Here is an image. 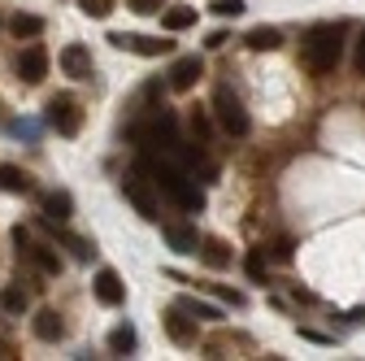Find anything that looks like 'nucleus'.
Wrapping results in <instances>:
<instances>
[{"label":"nucleus","instance_id":"obj_21","mask_svg":"<svg viewBox=\"0 0 365 361\" xmlns=\"http://www.w3.org/2000/svg\"><path fill=\"white\" fill-rule=\"evenodd\" d=\"M182 313H192V318H205V322H217L222 318V309L217 305H205V300H196V296H182V300H174Z\"/></svg>","mask_w":365,"mask_h":361},{"label":"nucleus","instance_id":"obj_3","mask_svg":"<svg viewBox=\"0 0 365 361\" xmlns=\"http://www.w3.org/2000/svg\"><path fill=\"white\" fill-rule=\"evenodd\" d=\"M213 122L226 131V135H235V140H244V135L252 131V118H248V109L240 105V96H231L222 87V92L213 96Z\"/></svg>","mask_w":365,"mask_h":361},{"label":"nucleus","instance_id":"obj_25","mask_svg":"<svg viewBox=\"0 0 365 361\" xmlns=\"http://www.w3.org/2000/svg\"><path fill=\"white\" fill-rule=\"evenodd\" d=\"M78 9H83L87 18H109V14H113V0H78Z\"/></svg>","mask_w":365,"mask_h":361},{"label":"nucleus","instance_id":"obj_2","mask_svg":"<svg viewBox=\"0 0 365 361\" xmlns=\"http://www.w3.org/2000/svg\"><path fill=\"white\" fill-rule=\"evenodd\" d=\"M344 57V26H313L300 44V61L309 74H335Z\"/></svg>","mask_w":365,"mask_h":361},{"label":"nucleus","instance_id":"obj_20","mask_svg":"<svg viewBox=\"0 0 365 361\" xmlns=\"http://www.w3.org/2000/svg\"><path fill=\"white\" fill-rule=\"evenodd\" d=\"M283 44V35L274 31V26H257V31H248V49L252 53H269V49H279Z\"/></svg>","mask_w":365,"mask_h":361},{"label":"nucleus","instance_id":"obj_17","mask_svg":"<svg viewBox=\"0 0 365 361\" xmlns=\"http://www.w3.org/2000/svg\"><path fill=\"white\" fill-rule=\"evenodd\" d=\"M74 213V196L70 192H48V196H43V218H48V222H66Z\"/></svg>","mask_w":365,"mask_h":361},{"label":"nucleus","instance_id":"obj_28","mask_svg":"<svg viewBox=\"0 0 365 361\" xmlns=\"http://www.w3.org/2000/svg\"><path fill=\"white\" fill-rule=\"evenodd\" d=\"M126 5H130L135 14H161V9H165V0H126Z\"/></svg>","mask_w":365,"mask_h":361},{"label":"nucleus","instance_id":"obj_22","mask_svg":"<svg viewBox=\"0 0 365 361\" xmlns=\"http://www.w3.org/2000/svg\"><path fill=\"white\" fill-rule=\"evenodd\" d=\"M109 352H118V357L135 352V327H130V322H122V327L109 331Z\"/></svg>","mask_w":365,"mask_h":361},{"label":"nucleus","instance_id":"obj_29","mask_svg":"<svg viewBox=\"0 0 365 361\" xmlns=\"http://www.w3.org/2000/svg\"><path fill=\"white\" fill-rule=\"evenodd\" d=\"M192 135H196V140H200V144H205V140H209V118H205V113H200V109H196V113H192Z\"/></svg>","mask_w":365,"mask_h":361},{"label":"nucleus","instance_id":"obj_19","mask_svg":"<svg viewBox=\"0 0 365 361\" xmlns=\"http://www.w3.org/2000/svg\"><path fill=\"white\" fill-rule=\"evenodd\" d=\"M9 31H14L18 39H35V35H43V18H35V14H14V18H9Z\"/></svg>","mask_w":365,"mask_h":361},{"label":"nucleus","instance_id":"obj_34","mask_svg":"<svg viewBox=\"0 0 365 361\" xmlns=\"http://www.w3.org/2000/svg\"><path fill=\"white\" fill-rule=\"evenodd\" d=\"M205 44H209V49H222V44H226V31H213V35H209Z\"/></svg>","mask_w":365,"mask_h":361},{"label":"nucleus","instance_id":"obj_5","mask_svg":"<svg viewBox=\"0 0 365 361\" xmlns=\"http://www.w3.org/2000/svg\"><path fill=\"white\" fill-rule=\"evenodd\" d=\"M43 118H48V126L57 135H78L83 131V105L74 96H53L48 109H43Z\"/></svg>","mask_w":365,"mask_h":361},{"label":"nucleus","instance_id":"obj_11","mask_svg":"<svg viewBox=\"0 0 365 361\" xmlns=\"http://www.w3.org/2000/svg\"><path fill=\"white\" fill-rule=\"evenodd\" d=\"M91 288H96V300H101V305H109V309H118V305L126 300V283L118 279V270H101Z\"/></svg>","mask_w":365,"mask_h":361},{"label":"nucleus","instance_id":"obj_6","mask_svg":"<svg viewBox=\"0 0 365 361\" xmlns=\"http://www.w3.org/2000/svg\"><path fill=\"white\" fill-rule=\"evenodd\" d=\"M113 49L122 53H140V57H161L174 49V39H161V35H130V31H113Z\"/></svg>","mask_w":365,"mask_h":361},{"label":"nucleus","instance_id":"obj_12","mask_svg":"<svg viewBox=\"0 0 365 361\" xmlns=\"http://www.w3.org/2000/svg\"><path fill=\"white\" fill-rule=\"evenodd\" d=\"M61 70L70 78H91V53L83 49V44H66L61 49Z\"/></svg>","mask_w":365,"mask_h":361},{"label":"nucleus","instance_id":"obj_7","mask_svg":"<svg viewBox=\"0 0 365 361\" xmlns=\"http://www.w3.org/2000/svg\"><path fill=\"white\" fill-rule=\"evenodd\" d=\"M43 74H48V49H43V44L22 49V53H18V78H22L26 87H35V83H43Z\"/></svg>","mask_w":365,"mask_h":361},{"label":"nucleus","instance_id":"obj_4","mask_svg":"<svg viewBox=\"0 0 365 361\" xmlns=\"http://www.w3.org/2000/svg\"><path fill=\"white\" fill-rule=\"evenodd\" d=\"M122 196L135 205V213H140V218H148V222H157L161 218V205H157V192H153V183H148V178L140 174V170H135V174H126L122 178Z\"/></svg>","mask_w":365,"mask_h":361},{"label":"nucleus","instance_id":"obj_24","mask_svg":"<svg viewBox=\"0 0 365 361\" xmlns=\"http://www.w3.org/2000/svg\"><path fill=\"white\" fill-rule=\"evenodd\" d=\"M0 305H5V313H26L31 296H26V288H22V283H9L5 292H0Z\"/></svg>","mask_w":365,"mask_h":361},{"label":"nucleus","instance_id":"obj_15","mask_svg":"<svg viewBox=\"0 0 365 361\" xmlns=\"http://www.w3.org/2000/svg\"><path fill=\"white\" fill-rule=\"evenodd\" d=\"M35 335H39L43 344H57V340L66 335L61 313H57V309H39V313H35Z\"/></svg>","mask_w":365,"mask_h":361},{"label":"nucleus","instance_id":"obj_30","mask_svg":"<svg viewBox=\"0 0 365 361\" xmlns=\"http://www.w3.org/2000/svg\"><path fill=\"white\" fill-rule=\"evenodd\" d=\"M352 70H356V74H365V31L356 35V49H352Z\"/></svg>","mask_w":365,"mask_h":361},{"label":"nucleus","instance_id":"obj_35","mask_svg":"<svg viewBox=\"0 0 365 361\" xmlns=\"http://www.w3.org/2000/svg\"><path fill=\"white\" fill-rule=\"evenodd\" d=\"M0 357H5V352H0Z\"/></svg>","mask_w":365,"mask_h":361},{"label":"nucleus","instance_id":"obj_8","mask_svg":"<svg viewBox=\"0 0 365 361\" xmlns=\"http://www.w3.org/2000/svg\"><path fill=\"white\" fill-rule=\"evenodd\" d=\"M200 74H205V61L196 53L192 57H178L174 70H170V92H192V87L200 83Z\"/></svg>","mask_w":365,"mask_h":361},{"label":"nucleus","instance_id":"obj_10","mask_svg":"<svg viewBox=\"0 0 365 361\" xmlns=\"http://www.w3.org/2000/svg\"><path fill=\"white\" fill-rule=\"evenodd\" d=\"M18 253L39 270V275H61V253H57V248H48V244H31V240H26Z\"/></svg>","mask_w":365,"mask_h":361},{"label":"nucleus","instance_id":"obj_33","mask_svg":"<svg viewBox=\"0 0 365 361\" xmlns=\"http://www.w3.org/2000/svg\"><path fill=\"white\" fill-rule=\"evenodd\" d=\"M217 296H222V300H231V305H244V296H240V292H231V288H217Z\"/></svg>","mask_w":365,"mask_h":361},{"label":"nucleus","instance_id":"obj_32","mask_svg":"<svg viewBox=\"0 0 365 361\" xmlns=\"http://www.w3.org/2000/svg\"><path fill=\"white\" fill-rule=\"evenodd\" d=\"M300 335H304V340H313V344H331V335H322V331H309V327H300Z\"/></svg>","mask_w":365,"mask_h":361},{"label":"nucleus","instance_id":"obj_14","mask_svg":"<svg viewBox=\"0 0 365 361\" xmlns=\"http://www.w3.org/2000/svg\"><path fill=\"white\" fill-rule=\"evenodd\" d=\"M35 188V178L22 170V166H9V161H0V192H14V196H26Z\"/></svg>","mask_w":365,"mask_h":361},{"label":"nucleus","instance_id":"obj_31","mask_svg":"<svg viewBox=\"0 0 365 361\" xmlns=\"http://www.w3.org/2000/svg\"><path fill=\"white\" fill-rule=\"evenodd\" d=\"M269 257L274 261H292V240H274L269 244Z\"/></svg>","mask_w":365,"mask_h":361},{"label":"nucleus","instance_id":"obj_16","mask_svg":"<svg viewBox=\"0 0 365 361\" xmlns=\"http://www.w3.org/2000/svg\"><path fill=\"white\" fill-rule=\"evenodd\" d=\"M161 26L165 31H187V26H196V5H170V9H161Z\"/></svg>","mask_w":365,"mask_h":361},{"label":"nucleus","instance_id":"obj_26","mask_svg":"<svg viewBox=\"0 0 365 361\" xmlns=\"http://www.w3.org/2000/svg\"><path fill=\"white\" fill-rule=\"evenodd\" d=\"M213 14L217 18H240L244 14V0H213Z\"/></svg>","mask_w":365,"mask_h":361},{"label":"nucleus","instance_id":"obj_13","mask_svg":"<svg viewBox=\"0 0 365 361\" xmlns=\"http://www.w3.org/2000/svg\"><path fill=\"white\" fill-rule=\"evenodd\" d=\"M165 244L174 253H196L200 235H196V227H187V222H165Z\"/></svg>","mask_w":365,"mask_h":361},{"label":"nucleus","instance_id":"obj_27","mask_svg":"<svg viewBox=\"0 0 365 361\" xmlns=\"http://www.w3.org/2000/svg\"><path fill=\"white\" fill-rule=\"evenodd\" d=\"M66 248H70V253H74V257H78V261H87V257H91V253H96V248H91V244H87V240H78V235H66Z\"/></svg>","mask_w":365,"mask_h":361},{"label":"nucleus","instance_id":"obj_9","mask_svg":"<svg viewBox=\"0 0 365 361\" xmlns=\"http://www.w3.org/2000/svg\"><path fill=\"white\" fill-rule=\"evenodd\" d=\"M165 331H170V340H174V344H182V348L196 344V318H192V313H182L178 305H170V309H165Z\"/></svg>","mask_w":365,"mask_h":361},{"label":"nucleus","instance_id":"obj_23","mask_svg":"<svg viewBox=\"0 0 365 361\" xmlns=\"http://www.w3.org/2000/svg\"><path fill=\"white\" fill-rule=\"evenodd\" d=\"M244 270H248V279H252V283H261V288H265V283H269V265H265V248H252V253L244 257Z\"/></svg>","mask_w":365,"mask_h":361},{"label":"nucleus","instance_id":"obj_18","mask_svg":"<svg viewBox=\"0 0 365 361\" xmlns=\"http://www.w3.org/2000/svg\"><path fill=\"white\" fill-rule=\"evenodd\" d=\"M200 257H205V265H213V270H226L231 265V248H226L217 235H209V240H200V248H196Z\"/></svg>","mask_w":365,"mask_h":361},{"label":"nucleus","instance_id":"obj_1","mask_svg":"<svg viewBox=\"0 0 365 361\" xmlns=\"http://www.w3.org/2000/svg\"><path fill=\"white\" fill-rule=\"evenodd\" d=\"M140 174H148L153 178V183L174 200V205H182V209H205V192L196 188V178H187V170H182V166H174L170 157H153V153H144L140 157Z\"/></svg>","mask_w":365,"mask_h":361}]
</instances>
